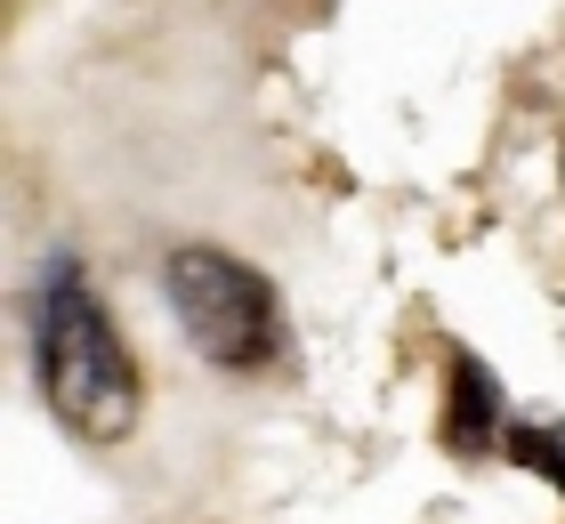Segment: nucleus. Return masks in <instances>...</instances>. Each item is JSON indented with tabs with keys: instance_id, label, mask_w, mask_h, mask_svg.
Returning a JSON list of instances; mask_svg holds the SVG:
<instances>
[{
	"instance_id": "1",
	"label": "nucleus",
	"mask_w": 565,
	"mask_h": 524,
	"mask_svg": "<svg viewBox=\"0 0 565 524\" xmlns=\"http://www.w3.org/2000/svg\"><path fill=\"white\" fill-rule=\"evenodd\" d=\"M33 379H41V404L49 419L73 436V443H130L138 428V355L130 339L114 331V314L97 307L82 258L57 250L41 267V299H33Z\"/></svg>"
},
{
	"instance_id": "2",
	"label": "nucleus",
	"mask_w": 565,
	"mask_h": 524,
	"mask_svg": "<svg viewBox=\"0 0 565 524\" xmlns=\"http://www.w3.org/2000/svg\"><path fill=\"white\" fill-rule=\"evenodd\" d=\"M162 299L186 347L226 379H259L282 363V299L275 282L226 243H178L162 258Z\"/></svg>"
},
{
	"instance_id": "3",
	"label": "nucleus",
	"mask_w": 565,
	"mask_h": 524,
	"mask_svg": "<svg viewBox=\"0 0 565 524\" xmlns=\"http://www.w3.org/2000/svg\"><path fill=\"white\" fill-rule=\"evenodd\" d=\"M509 436V396L493 379V363L469 355V347H445V419H436V443L452 460H484L501 452Z\"/></svg>"
},
{
	"instance_id": "4",
	"label": "nucleus",
	"mask_w": 565,
	"mask_h": 524,
	"mask_svg": "<svg viewBox=\"0 0 565 524\" xmlns=\"http://www.w3.org/2000/svg\"><path fill=\"white\" fill-rule=\"evenodd\" d=\"M501 460H518L533 468L557 501H565V428H533V419H509V436H501Z\"/></svg>"
}]
</instances>
